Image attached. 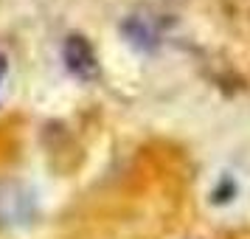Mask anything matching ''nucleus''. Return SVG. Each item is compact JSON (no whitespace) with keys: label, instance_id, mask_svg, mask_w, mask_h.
I'll return each instance as SVG.
<instances>
[{"label":"nucleus","instance_id":"nucleus-2","mask_svg":"<svg viewBox=\"0 0 250 239\" xmlns=\"http://www.w3.org/2000/svg\"><path fill=\"white\" fill-rule=\"evenodd\" d=\"M3 76H6V59L0 57V82H3Z\"/></svg>","mask_w":250,"mask_h":239},{"label":"nucleus","instance_id":"nucleus-1","mask_svg":"<svg viewBox=\"0 0 250 239\" xmlns=\"http://www.w3.org/2000/svg\"><path fill=\"white\" fill-rule=\"evenodd\" d=\"M65 65L82 79L96 76V54H93V48L87 45L84 37H76V34L68 37V43H65Z\"/></svg>","mask_w":250,"mask_h":239}]
</instances>
